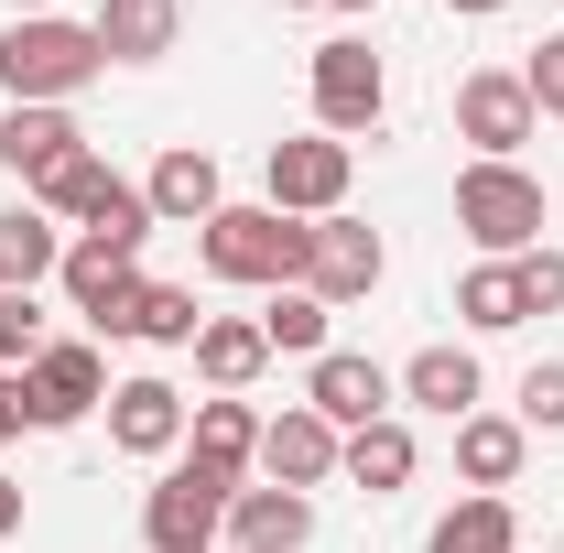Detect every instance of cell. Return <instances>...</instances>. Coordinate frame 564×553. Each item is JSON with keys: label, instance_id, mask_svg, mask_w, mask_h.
<instances>
[{"label": "cell", "instance_id": "cell-10", "mask_svg": "<svg viewBox=\"0 0 564 553\" xmlns=\"http://www.w3.org/2000/svg\"><path fill=\"white\" fill-rule=\"evenodd\" d=\"M380 272H391L380 228H358L348 207L304 217V293H315V304H358V293H380Z\"/></svg>", "mask_w": 564, "mask_h": 553}, {"label": "cell", "instance_id": "cell-31", "mask_svg": "<svg viewBox=\"0 0 564 553\" xmlns=\"http://www.w3.org/2000/svg\"><path fill=\"white\" fill-rule=\"evenodd\" d=\"M510 272H521V304H532V315H564V250H554V239H543V250H521Z\"/></svg>", "mask_w": 564, "mask_h": 553}, {"label": "cell", "instance_id": "cell-19", "mask_svg": "<svg viewBox=\"0 0 564 553\" xmlns=\"http://www.w3.org/2000/svg\"><path fill=\"white\" fill-rule=\"evenodd\" d=\"M76 152H87V131H76V109H11V120H0V163H11V174H22L33 196H44V185L66 174Z\"/></svg>", "mask_w": 564, "mask_h": 553}, {"label": "cell", "instance_id": "cell-23", "mask_svg": "<svg viewBox=\"0 0 564 553\" xmlns=\"http://www.w3.org/2000/svg\"><path fill=\"white\" fill-rule=\"evenodd\" d=\"M55 261H66V228H55V217L33 207V196L0 207V293H44Z\"/></svg>", "mask_w": 564, "mask_h": 553}, {"label": "cell", "instance_id": "cell-4", "mask_svg": "<svg viewBox=\"0 0 564 553\" xmlns=\"http://www.w3.org/2000/svg\"><path fill=\"white\" fill-rule=\"evenodd\" d=\"M228 499H239V478H217V467H196V456H174L163 488L141 499V543H152V553H217V543H228Z\"/></svg>", "mask_w": 564, "mask_h": 553}, {"label": "cell", "instance_id": "cell-26", "mask_svg": "<svg viewBox=\"0 0 564 553\" xmlns=\"http://www.w3.org/2000/svg\"><path fill=\"white\" fill-rule=\"evenodd\" d=\"M423 553H521V510H510V499H489V488H467V499L423 532Z\"/></svg>", "mask_w": 564, "mask_h": 553}, {"label": "cell", "instance_id": "cell-29", "mask_svg": "<svg viewBox=\"0 0 564 553\" xmlns=\"http://www.w3.org/2000/svg\"><path fill=\"white\" fill-rule=\"evenodd\" d=\"M521 434H564V358L521 369Z\"/></svg>", "mask_w": 564, "mask_h": 553}, {"label": "cell", "instance_id": "cell-20", "mask_svg": "<svg viewBox=\"0 0 564 553\" xmlns=\"http://www.w3.org/2000/svg\"><path fill=\"white\" fill-rule=\"evenodd\" d=\"M315 543V499L304 488H239L228 499V553H304Z\"/></svg>", "mask_w": 564, "mask_h": 553}, {"label": "cell", "instance_id": "cell-24", "mask_svg": "<svg viewBox=\"0 0 564 553\" xmlns=\"http://www.w3.org/2000/svg\"><path fill=\"white\" fill-rule=\"evenodd\" d=\"M413 467H423V445H413V423H402V413H391V423H358L348 445H337V478H358L369 499L413 488Z\"/></svg>", "mask_w": 564, "mask_h": 553}, {"label": "cell", "instance_id": "cell-22", "mask_svg": "<svg viewBox=\"0 0 564 553\" xmlns=\"http://www.w3.org/2000/svg\"><path fill=\"white\" fill-rule=\"evenodd\" d=\"M521 456H532V434H521V413H467L456 423V478L489 488V499H510V478H521Z\"/></svg>", "mask_w": 564, "mask_h": 553}, {"label": "cell", "instance_id": "cell-36", "mask_svg": "<svg viewBox=\"0 0 564 553\" xmlns=\"http://www.w3.org/2000/svg\"><path fill=\"white\" fill-rule=\"evenodd\" d=\"M22 11H55V0H11V22H22Z\"/></svg>", "mask_w": 564, "mask_h": 553}, {"label": "cell", "instance_id": "cell-11", "mask_svg": "<svg viewBox=\"0 0 564 553\" xmlns=\"http://www.w3.org/2000/svg\"><path fill=\"white\" fill-rule=\"evenodd\" d=\"M391 369L380 358H358V347H326V358H304V413H326L337 434H358V423H391Z\"/></svg>", "mask_w": 564, "mask_h": 553}, {"label": "cell", "instance_id": "cell-9", "mask_svg": "<svg viewBox=\"0 0 564 553\" xmlns=\"http://www.w3.org/2000/svg\"><path fill=\"white\" fill-rule=\"evenodd\" d=\"M98 402H109V358L87 337H44V358L22 369V423H33V434H66V423H87Z\"/></svg>", "mask_w": 564, "mask_h": 553}, {"label": "cell", "instance_id": "cell-13", "mask_svg": "<svg viewBox=\"0 0 564 553\" xmlns=\"http://www.w3.org/2000/svg\"><path fill=\"white\" fill-rule=\"evenodd\" d=\"M131 282H141V250H131V239H109V228H76L66 261H55V293H66L87 326H98V315H109Z\"/></svg>", "mask_w": 564, "mask_h": 553}, {"label": "cell", "instance_id": "cell-12", "mask_svg": "<svg viewBox=\"0 0 564 553\" xmlns=\"http://www.w3.org/2000/svg\"><path fill=\"white\" fill-rule=\"evenodd\" d=\"M185 391L163 380V369H131V380H109V445L120 456H185Z\"/></svg>", "mask_w": 564, "mask_h": 553}, {"label": "cell", "instance_id": "cell-27", "mask_svg": "<svg viewBox=\"0 0 564 553\" xmlns=\"http://www.w3.org/2000/svg\"><path fill=\"white\" fill-rule=\"evenodd\" d=\"M456 315H467V337H510V326H532L521 272H510V261H467V282H456Z\"/></svg>", "mask_w": 564, "mask_h": 553}, {"label": "cell", "instance_id": "cell-16", "mask_svg": "<svg viewBox=\"0 0 564 553\" xmlns=\"http://www.w3.org/2000/svg\"><path fill=\"white\" fill-rule=\"evenodd\" d=\"M196 282H131L109 315H98V337H131V347H196Z\"/></svg>", "mask_w": 564, "mask_h": 553}, {"label": "cell", "instance_id": "cell-6", "mask_svg": "<svg viewBox=\"0 0 564 553\" xmlns=\"http://www.w3.org/2000/svg\"><path fill=\"white\" fill-rule=\"evenodd\" d=\"M304 87H315V131H326V141H358V131H380V109H391V66H380V55H369L358 33L315 44Z\"/></svg>", "mask_w": 564, "mask_h": 553}, {"label": "cell", "instance_id": "cell-5", "mask_svg": "<svg viewBox=\"0 0 564 553\" xmlns=\"http://www.w3.org/2000/svg\"><path fill=\"white\" fill-rule=\"evenodd\" d=\"M33 207L55 217V228H109V239H131V250L152 239V196H141V185L120 174V163H109V152H76L66 174L33 196Z\"/></svg>", "mask_w": 564, "mask_h": 553}, {"label": "cell", "instance_id": "cell-28", "mask_svg": "<svg viewBox=\"0 0 564 553\" xmlns=\"http://www.w3.org/2000/svg\"><path fill=\"white\" fill-rule=\"evenodd\" d=\"M326 315H337V304H315L304 282L261 293V337H272V358H326Z\"/></svg>", "mask_w": 564, "mask_h": 553}, {"label": "cell", "instance_id": "cell-33", "mask_svg": "<svg viewBox=\"0 0 564 553\" xmlns=\"http://www.w3.org/2000/svg\"><path fill=\"white\" fill-rule=\"evenodd\" d=\"M22 434V369H0V445Z\"/></svg>", "mask_w": 564, "mask_h": 553}, {"label": "cell", "instance_id": "cell-25", "mask_svg": "<svg viewBox=\"0 0 564 553\" xmlns=\"http://www.w3.org/2000/svg\"><path fill=\"white\" fill-rule=\"evenodd\" d=\"M261 369H272L261 315H207V326H196V380H207V391H250Z\"/></svg>", "mask_w": 564, "mask_h": 553}, {"label": "cell", "instance_id": "cell-35", "mask_svg": "<svg viewBox=\"0 0 564 553\" xmlns=\"http://www.w3.org/2000/svg\"><path fill=\"white\" fill-rule=\"evenodd\" d=\"M445 11H467V22H489V11H510V0H445Z\"/></svg>", "mask_w": 564, "mask_h": 553}, {"label": "cell", "instance_id": "cell-21", "mask_svg": "<svg viewBox=\"0 0 564 553\" xmlns=\"http://www.w3.org/2000/svg\"><path fill=\"white\" fill-rule=\"evenodd\" d=\"M98 55L109 66H163L174 55V33H185V0H98Z\"/></svg>", "mask_w": 564, "mask_h": 553}, {"label": "cell", "instance_id": "cell-34", "mask_svg": "<svg viewBox=\"0 0 564 553\" xmlns=\"http://www.w3.org/2000/svg\"><path fill=\"white\" fill-rule=\"evenodd\" d=\"M11 532H22V488L0 478V543H11Z\"/></svg>", "mask_w": 564, "mask_h": 553}, {"label": "cell", "instance_id": "cell-38", "mask_svg": "<svg viewBox=\"0 0 564 553\" xmlns=\"http://www.w3.org/2000/svg\"><path fill=\"white\" fill-rule=\"evenodd\" d=\"M282 11H315V0H282Z\"/></svg>", "mask_w": 564, "mask_h": 553}, {"label": "cell", "instance_id": "cell-37", "mask_svg": "<svg viewBox=\"0 0 564 553\" xmlns=\"http://www.w3.org/2000/svg\"><path fill=\"white\" fill-rule=\"evenodd\" d=\"M326 11H380V0H326Z\"/></svg>", "mask_w": 564, "mask_h": 553}, {"label": "cell", "instance_id": "cell-15", "mask_svg": "<svg viewBox=\"0 0 564 553\" xmlns=\"http://www.w3.org/2000/svg\"><path fill=\"white\" fill-rule=\"evenodd\" d=\"M141 196H152V228H207V217L228 207L217 152H207V141H174V152L152 163V185H141Z\"/></svg>", "mask_w": 564, "mask_h": 553}, {"label": "cell", "instance_id": "cell-17", "mask_svg": "<svg viewBox=\"0 0 564 553\" xmlns=\"http://www.w3.org/2000/svg\"><path fill=\"white\" fill-rule=\"evenodd\" d=\"M185 456L196 467H217V478L250 488V467H261V413L239 402V391H207L196 413H185Z\"/></svg>", "mask_w": 564, "mask_h": 553}, {"label": "cell", "instance_id": "cell-2", "mask_svg": "<svg viewBox=\"0 0 564 553\" xmlns=\"http://www.w3.org/2000/svg\"><path fill=\"white\" fill-rule=\"evenodd\" d=\"M196 250H207L217 282L282 293V282H304V217H282L272 196H261V207H217L207 228H196Z\"/></svg>", "mask_w": 564, "mask_h": 553}, {"label": "cell", "instance_id": "cell-3", "mask_svg": "<svg viewBox=\"0 0 564 553\" xmlns=\"http://www.w3.org/2000/svg\"><path fill=\"white\" fill-rule=\"evenodd\" d=\"M456 228L478 239V261H521V250H543V185L521 163H467L456 174Z\"/></svg>", "mask_w": 564, "mask_h": 553}, {"label": "cell", "instance_id": "cell-14", "mask_svg": "<svg viewBox=\"0 0 564 553\" xmlns=\"http://www.w3.org/2000/svg\"><path fill=\"white\" fill-rule=\"evenodd\" d=\"M337 445H348L337 423L293 402V413H272V423H261V478H272V488H304V499H315V488L337 478Z\"/></svg>", "mask_w": 564, "mask_h": 553}, {"label": "cell", "instance_id": "cell-8", "mask_svg": "<svg viewBox=\"0 0 564 553\" xmlns=\"http://www.w3.org/2000/svg\"><path fill=\"white\" fill-rule=\"evenodd\" d=\"M532 131H543V109H532L521 66L456 76V141H467V163H521V141H532Z\"/></svg>", "mask_w": 564, "mask_h": 553}, {"label": "cell", "instance_id": "cell-32", "mask_svg": "<svg viewBox=\"0 0 564 553\" xmlns=\"http://www.w3.org/2000/svg\"><path fill=\"white\" fill-rule=\"evenodd\" d=\"M521 87H532V109H543V120H564V33H543V44H532Z\"/></svg>", "mask_w": 564, "mask_h": 553}, {"label": "cell", "instance_id": "cell-30", "mask_svg": "<svg viewBox=\"0 0 564 553\" xmlns=\"http://www.w3.org/2000/svg\"><path fill=\"white\" fill-rule=\"evenodd\" d=\"M33 358H44V304L0 293V369H33Z\"/></svg>", "mask_w": 564, "mask_h": 553}, {"label": "cell", "instance_id": "cell-18", "mask_svg": "<svg viewBox=\"0 0 564 553\" xmlns=\"http://www.w3.org/2000/svg\"><path fill=\"white\" fill-rule=\"evenodd\" d=\"M391 391H402L413 413H445V423H467L489 380H478V347H413V358L391 369Z\"/></svg>", "mask_w": 564, "mask_h": 553}, {"label": "cell", "instance_id": "cell-7", "mask_svg": "<svg viewBox=\"0 0 564 553\" xmlns=\"http://www.w3.org/2000/svg\"><path fill=\"white\" fill-rule=\"evenodd\" d=\"M261 185H272L282 217H337L358 185V141H326V131H293L261 152Z\"/></svg>", "mask_w": 564, "mask_h": 553}, {"label": "cell", "instance_id": "cell-1", "mask_svg": "<svg viewBox=\"0 0 564 553\" xmlns=\"http://www.w3.org/2000/svg\"><path fill=\"white\" fill-rule=\"evenodd\" d=\"M98 76H109V55H98V33L66 22V11H22V22L0 33V87H11V109H76Z\"/></svg>", "mask_w": 564, "mask_h": 553}]
</instances>
